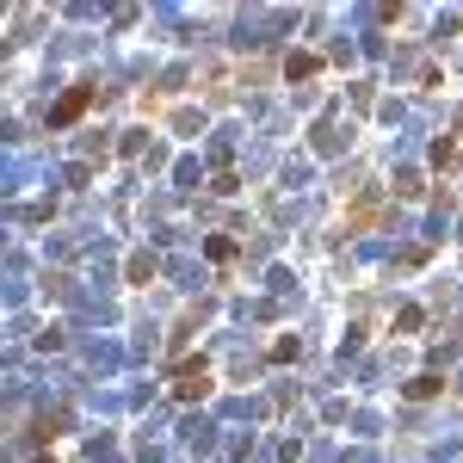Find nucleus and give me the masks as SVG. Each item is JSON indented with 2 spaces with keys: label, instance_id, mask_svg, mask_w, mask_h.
<instances>
[{
  "label": "nucleus",
  "instance_id": "1",
  "mask_svg": "<svg viewBox=\"0 0 463 463\" xmlns=\"http://www.w3.org/2000/svg\"><path fill=\"white\" fill-rule=\"evenodd\" d=\"M204 395H211V364L204 358L174 364V402H204Z\"/></svg>",
  "mask_w": 463,
  "mask_h": 463
},
{
  "label": "nucleus",
  "instance_id": "2",
  "mask_svg": "<svg viewBox=\"0 0 463 463\" xmlns=\"http://www.w3.org/2000/svg\"><path fill=\"white\" fill-rule=\"evenodd\" d=\"M87 106H93V87H69V93L50 106V124H56V130H69V124H74V118H80Z\"/></svg>",
  "mask_w": 463,
  "mask_h": 463
},
{
  "label": "nucleus",
  "instance_id": "3",
  "mask_svg": "<svg viewBox=\"0 0 463 463\" xmlns=\"http://www.w3.org/2000/svg\"><path fill=\"white\" fill-rule=\"evenodd\" d=\"M316 74H321L316 50H290V56H285V80H316Z\"/></svg>",
  "mask_w": 463,
  "mask_h": 463
},
{
  "label": "nucleus",
  "instance_id": "4",
  "mask_svg": "<svg viewBox=\"0 0 463 463\" xmlns=\"http://www.w3.org/2000/svg\"><path fill=\"white\" fill-rule=\"evenodd\" d=\"M408 395H414V402H427V395H439V377H414V383H408Z\"/></svg>",
  "mask_w": 463,
  "mask_h": 463
},
{
  "label": "nucleus",
  "instance_id": "5",
  "mask_svg": "<svg viewBox=\"0 0 463 463\" xmlns=\"http://www.w3.org/2000/svg\"><path fill=\"white\" fill-rule=\"evenodd\" d=\"M445 161H458V143L445 137V143H432V167H445Z\"/></svg>",
  "mask_w": 463,
  "mask_h": 463
},
{
  "label": "nucleus",
  "instance_id": "6",
  "mask_svg": "<svg viewBox=\"0 0 463 463\" xmlns=\"http://www.w3.org/2000/svg\"><path fill=\"white\" fill-rule=\"evenodd\" d=\"M211 260H235V241L229 235H211Z\"/></svg>",
  "mask_w": 463,
  "mask_h": 463
},
{
  "label": "nucleus",
  "instance_id": "7",
  "mask_svg": "<svg viewBox=\"0 0 463 463\" xmlns=\"http://www.w3.org/2000/svg\"><path fill=\"white\" fill-rule=\"evenodd\" d=\"M32 463H50V458H32Z\"/></svg>",
  "mask_w": 463,
  "mask_h": 463
}]
</instances>
